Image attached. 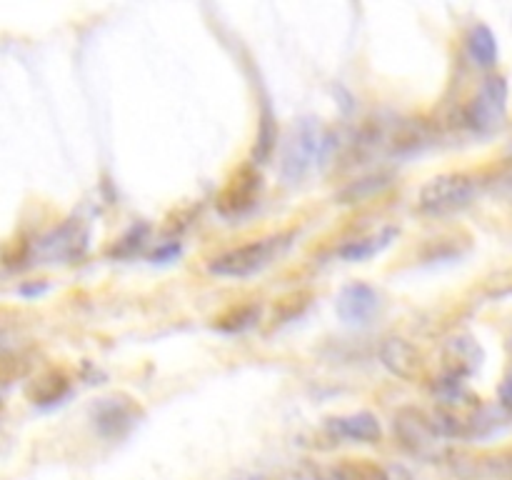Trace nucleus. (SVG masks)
I'll list each match as a JSON object with an SVG mask.
<instances>
[{"instance_id":"1","label":"nucleus","mask_w":512,"mask_h":480,"mask_svg":"<svg viewBox=\"0 0 512 480\" xmlns=\"http://www.w3.org/2000/svg\"><path fill=\"white\" fill-rule=\"evenodd\" d=\"M333 150V138L328 130L313 118H303L290 128L288 140L283 145V158H280V170L283 178L290 183H298L308 175L313 165L323 163Z\"/></svg>"},{"instance_id":"2","label":"nucleus","mask_w":512,"mask_h":480,"mask_svg":"<svg viewBox=\"0 0 512 480\" xmlns=\"http://www.w3.org/2000/svg\"><path fill=\"white\" fill-rule=\"evenodd\" d=\"M475 198V180L463 173L438 175L420 190V210L430 215H448L465 208Z\"/></svg>"},{"instance_id":"3","label":"nucleus","mask_w":512,"mask_h":480,"mask_svg":"<svg viewBox=\"0 0 512 480\" xmlns=\"http://www.w3.org/2000/svg\"><path fill=\"white\" fill-rule=\"evenodd\" d=\"M283 238H268V240H253L240 248L228 250V253L218 255L210 263V270L215 275H225V278H245V275L258 273L260 268L270 263L278 255V245Z\"/></svg>"},{"instance_id":"4","label":"nucleus","mask_w":512,"mask_h":480,"mask_svg":"<svg viewBox=\"0 0 512 480\" xmlns=\"http://www.w3.org/2000/svg\"><path fill=\"white\" fill-rule=\"evenodd\" d=\"M393 428L395 438L400 440L405 450H410L413 455H425V458L438 450L440 438H443L435 420L418 408H400L395 413Z\"/></svg>"},{"instance_id":"5","label":"nucleus","mask_w":512,"mask_h":480,"mask_svg":"<svg viewBox=\"0 0 512 480\" xmlns=\"http://www.w3.org/2000/svg\"><path fill=\"white\" fill-rule=\"evenodd\" d=\"M505 108H508V83L500 75H490L480 85L478 95L470 100L468 110H465V120L475 130L488 133V130H495L503 123Z\"/></svg>"},{"instance_id":"6","label":"nucleus","mask_w":512,"mask_h":480,"mask_svg":"<svg viewBox=\"0 0 512 480\" xmlns=\"http://www.w3.org/2000/svg\"><path fill=\"white\" fill-rule=\"evenodd\" d=\"M85 248H88V230L75 220H68L45 233L33 245V255L40 263H70V260H78Z\"/></svg>"},{"instance_id":"7","label":"nucleus","mask_w":512,"mask_h":480,"mask_svg":"<svg viewBox=\"0 0 512 480\" xmlns=\"http://www.w3.org/2000/svg\"><path fill=\"white\" fill-rule=\"evenodd\" d=\"M260 188H263V178L260 173H255L253 168H240L238 173L230 178V183L225 185L223 193L218 198V208L223 215H240L245 210L253 208L258 203Z\"/></svg>"},{"instance_id":"8","label":"nucleus","mask_w":512,"mask_h":480,"mask_svg":"<svg viewBox=\"0 0 512 480\" xmlns=\"http://www.w3.org/2000/svg\"><path fill=\"white\" fill-rule=\"evenodd\" d=\"M338 315L348 325H368L380 308V298L370 285L353 283L340 290L338 295Z\"/></svg>"},{"instance_id":"9","label":"nucleus","mask_w":512,"mask_h":480,"mask_svg":"<svg viewBox=\"0 0 512 480\" xmlns=\"http://www.w3.org/2000/svg\"><path fill=\"white\" fill-rule=\"evenodd\" d=\"M95 428L105 438H123L138 420V410L128 398H105L93 408Z\"/></svg>"},{"instance_id":"10","label":"nucleus","mask_w":512,"mask_h":480,"mask_svg":"<svg viewBox=\"0 0 512 480\" xmlns=\"http://www.w3.org/2000/svg\"><path fill=\"white\" fill-rule=\"evenodd\" d=\"M380 360L390 373L403 380H418L425 373L423 353L403 338L385 340L383 348H380Z\"/></svg>"},{"instance_id":"11","label":"nucleus","mask_w":512,"mask_h":480,"mask_svg":"<svg viewBox=\"0 0 512 480\" xmlns=\"http://www.w3.org/2000/svg\"><path fill=\"white\" fill-rule=\"evenodd\" d=\"M483 363V350L470 335H455L443 345V368L448 378H470Z\"/></svg>"},{"instance_id":"12","label":"nucleus","mask_w":512,"mask_h":480,"mask_svg":"<svg viewBox=\"0 0 512 480\" xmlns=\"http://www.w3.org/2000/svg\"><path fill=\"white\" fill-rule=\"evenodd\" d=\"M328 433L333 438H343L348 443H380L383 438V428H380L378 418L373 413H353L340 415V418L328 420Z\"/></svg>"},{"instance_id":"13","label":"nucleus","mask_w":512,"mask_h":480,"mask_svg":"<svg viewBox=\"0 0 512 480\" xmlns=\"http://www.w3.org/2000/svg\"><path fill=\"white\" fill-rule=\"evenodd\" d=\"M68 388L70 383L68 378H65V373H60V370H48V373L38 375V378L28 385L25 393H28V398L33 400L35 405H53L60 403V398H65Z\"/></svg>"},{"instance_id":"14","label":"nucleus","mask_w":512,"mask_h":480,"mask_svg":"<svg viewBox=\"0 0 512 480\" xmlns=\"http://www.w3.org/2000/svg\"><path fill=\"white\" fill-rule=\"evenodd\" d=\"M395 235H398V230H395V228H385L383 233L365 235V238L350 240L348 245H343V248H340V258L350 260V263H360V260L373 258V255L380 253V250H383L385 245L393 243Z\"/></svg>"},{"instance_id":"15","label":"nucleus","mask_w":512,"mask_h":480,"mask_svg":"<svg viewBox=\"0 0 512 480\" xmlns=\"http://www.w3.org/2000/svg\"><path fill=\"white\" fill-rule=\"evenodd\" d=\"M318 480H385V468L370 463V460H343V463L323 470Z\"/></svg>"},{"instance_id":"16","label":"nucleus","mask_w":512,"mask_h":480,"mask_svg":"<svg viewBox=\"0 0 512 480\" xmlns=\"http://www.w3.org/2000/svg\"><path fill=\"white\" fill-rule=\"evenodd\" d=\"M468 50L473 55V60L483 68H490L495 65L498 60V43H495V35L488 25H475L470 30V38H468Z\"/></svg>"},{"instance_id":"17","label":"nucleus","mask_w":512,"mask_h":480,"mask_svg":"<svg viewBox=\"0 0 512 480\" xmlns=\"http://www.w3.org/2000/svg\"><path fill=\"white\" fill-rule=\"evenodd\" d=\"M390 178L388 175H370V178H360L358 183L348 185V188L340 193V203H363L370 200L373 195H378L380 190L388 188Z\"/></svg>"},{"instance_id":"18","label":"nucleus","mask_w":512,"mask_h":480,"mask_svg":"<svg viewBox=\"0 0 512 480\" xmlns=\"http://www.w3.org/2000/svg\"><path fill=\"white\" fill-rule=\"evenodd\" d=\"M258 315V305H238V308H230L228 313L220 315V318L215 320V328L223 330V333H240V330L250 328V325L258 320Z\"/></svg>"},{"instance_id":"19","label":"nucleus","mask_w":512,"mask_h":480,"mask_svg":"<svg viewBox=\"0 0 512 480\" xmlns=\"http://www.w3.org/2000/svg\"><path fill=\"white\" fill-rule=\"evenodd\" d=\"M275 138H278V133H275V128H273V118H270V115H265L263 128H260V135H258V145H255V158L258 160L268 158L270 150H273V145H275Z\"/></svg>"},{"instance_id":"20","label":"nucleus","mask_w":512,"mask_h":480,"mask_svg":"<svg viewBox=\"0 0 512 480\" xmlns=\"http://www.w3.org/2000/svg\"><path fill=\"white\" fill-rule=\"evenodd\" d=\"M308 295H290V298H283L278 305H275V320H290L300 313V310L308 305Z\"/></svg>"},{"instance_id":"21","label":"nucleus","mask_w":512,"mask_h":480,"mask_svg":"<svg viewBox=\"0 0 512 480\" xmlns=\"http://www.w3.org/2000/svg\"><path fill=\"white\" fill-rule=\"evenodd\" d=\"M498 395H500V405H503L505 410H512V370L505 375L503 383H500Z\"/></svg>"},{"instance_id":"22","label":"nucleus","mask_w":512,"mask_h":480,"mask_svg":"<svg viewBox=\"0 0 512 480\" xmlns=\"http://www.w3.org/2000/svg\"><path fill=\"white\" fill-rule=\"evenodd\" d=\"M385 480H413V475L403 465H390V468H385Z\"/></svg>"}]
</instances>
